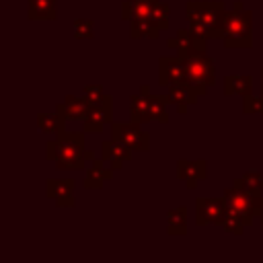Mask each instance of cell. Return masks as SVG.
Segmentation results:
<instances>
[{
    "label": "cell",
    "mask_w": 263,
    "mask_h": 263,
    "mask_svg": "<svg viewBox=\"0 0 263 263\" xmlns=\"http://www.w3.org/2000/svg\"><path fill=\"white\" fill-rule=\"evenodd\" d=\"M82 132H62L45 144V158L55 164L58 171H82L95 158L92 150L84 148Z\"/></svg>",
    "instance_id": "1"
},
{
    "label": "cell",
    "mask_w": 263,
    "mask_h": 263,
    "mask_svg": "<svg viewBox=\"0 0 263 263\" xmlns=\"http://www.w3.org/2000/svg\"><path fill=\"white\" fill-rule=\"evenodd\" d=\"M185 18L201 39H222L226 4L224 0H189L185 2Z\"/></svg>",
    "instance_id": "2"
},
{
    "label": "cell",
    "mask_w": 263,
    "mask_h": 263,
    "mask_svg": "<svg viewBox=\"0 0 263 263\" xmlns=\"http://www.w3.org/2000/svg\"><path fill=\"white\" fill-rule=\"evenodd\" d=\"M222 43L226 49H251L253 47V10L245 8L242 0H234L232 8L226 10Z\"/></svg>",
    "instance_id": "3"
},
{
    "label": "cell",
    "mask_w": 263,
    "mask_h": 263,
    "mask_svg": "<svg viewBox=\"0 0 263 263\" xmlns=\"http://www.w3.org/2000/svg\"><path fill=\"white\" fill-rule=\"evenodd\" d=\"M224 199H226L228 210H232L245 218L255 220L257 216L261 218V214H263V191L249 189L247 185H242L240 177L234 179L232 185L224 189Z\"/></svg>",
    "instance_id": "4"
},
{
    "label": "cell",
    "mask_w": 263,
    "mask_h": 263,
    "mask_svg": "<svg viewBox=\"0 0 263 263\" xmlns=\"http://www.w3.org/2000/svg\"><path fill=\"white\" fill-rule=\"evenodd\" d=\"M187 64V84L197 92V97H205L210 86L216 84V64L208 55V51H197L185 58Z\"/></svg>",
    "instance_id": "5"
},
{
    "label": "cell",
    "mask_w": 263,
    "mask_h": 263,
    "mask_svg": "<svg viewBox=\"0 0 263 263\" xmlns=\"http://www.w3.org/2000/svg\"><path fill=\"white\" fill-rule=\"evenodd\" d=\"M111 138L125 144L132 150L148 152L150 150V134L142 129V123L136 121H111Z\"/></svg>",
    "instance_id": "6"
},
{
    "label": "cell",
    "mask_w": 263,
    "mask_h": 263,
    "mask_svg": "<svg viewBox=\"0 0 263 263\" xmlns=\"http://www.w3.org/2000/svg\"><path fill=\"white\" fill-rule=\"evenodd\" d=\"M228 212L226 199L222 197H197L195 199V224L197 226H210V224H222L224 216Z\"/></svg>",
    "instance_id": "7"
},
{
    "label": "cell",
    "mask_w": 263,
    "mask_h": 263,
    "mask_svg": "<svg viewBox=\"0 0 263 263\" xmlns=\"http://www.w3.org/2000/svg\"><path fill=\"white\" fill-rule=\"evenodd\" d=\"M187 82V64L181 55H160L158 58V84L162 88Z\"/></svg>",
    "instance_id": "8"
},
{
    "label": "cell",
    "mask_w": 263,
    "mask_h": 263,
    "mask_svg": "<svg viewBox=\"0 0 263 263\" xmlns=\"http://www.w3.org/2000/svg\"><path fill=\"white\" fill-rule=\"evenodd\" d=\"M113 121V97L105 95V99L99 105H90L86 117L82 119V129L86 134H101L105 125H111Z\"/></svg>",
    "instance_id": "9"
},
{
    "label": "cell",
    "mask_w": 263,
    "mask_h": 263,
    "mask_svg": "<svg viewBox=\"0 0 263 263\" xmlns=\"http://www.w3.org/2000/svg\"><path fill=\"white\" fill-rule=\"evenodd\" d=\"M166 45L171 49H175L177 55H181L183 60L189 58L191 53H197V51H208V39H201L197 33L191 31V27L187 29H177L175 37H171L166 41Z\"/></svg>",
    "instance_id": "10"
},
{
    "label": "cell",
    "mask_w": 263,
    "mask_h": 263,
    "mask_svg": "<svg viewBox=\"0 0 263 263\" xmlns=\"http://www.w3.org/2000/svg\"><path fill=\"white\" fill-rule=\"evenodd\" d=\"M177 177L185 183L187 189H195L199 181L208 177V160L205 158H179L177 160Z\"/></svg>",
    "instance_id": "11"
},
{
    "label": "cell",
    "mask_w": 263,
    "mask_h": 263,
    "mask_svg": "<svg viewBox=\"0 0 263 263\" xmlns=\"http://www.w3.org/2000/svg\"><path fill=\"white\" fill-rule=\"evenodd\" d=\"M74 189H76L74 179H47L45 181V195L51 197L58 208H74L76 205Z\"/></svg>",
    "instance_id": "12"
},
{
    "label": "cell",
    "mask_w": 263,
    "mask_h": 263,
    "mask_svg": "<svg viewBox=\"0 0 263 263\" xmlns=\"http://www.w3.org/2000/svg\"><path fill=\"white\" fill-rule=\"evenodd\" d=\"M101 158L113 168V171H121L123 164L132 158V148H127L125 144L109 138L101 142Z\"/></svg>",
    "instance_id": "13"
},
{
    "label": "cell",
    "mask_w": 263,
    "mask_h": 263,
    "mask_svg": "<svg viewBox=\"0 0 263 263\" xmlns=\"http://www.w3.org/2000/svg\"><path fill=\"white\" fill-rule=\"evenodd\" d=\"M115 175V171L99 156H95L90 160V164L86 166V175H84V181H82V187L84 189H101L105 185V181H109L111 177Z\"/></svg>",
    "instance_id": "14"
},
{
    "label": "cell",
    "mask_w": 263,
    "mask_h": 263,
    "mask_svg": "<svg viewBox=\"0 0 263 263\" xmlns=\"http://www.w3.org/2000/svg\"><path fill=\"white\" fill-rule=\"evenodd\" d=\"M88 109H90V105H88V101L82 97H76V95H66L64 97V101L62 103H58L55 105V111L68 121H82L84 117H86V113H88Z\"/></svg>",
    "instance_id": "15"
},
{
    "label": "cell",
    "mask_w": 263,
    "mask_h": 263,
    "mask_svg": "<svg viewBox=\"0 0 263 263\" xmlns=\"http://www.w3.org/2000/svg\"><path fill=\"white\" fill-rule=\"evenodd\" d=\"M166 95H168V101H171V105H175V109H177V113H181V115H185L187 113V109L191 107V105H195L197 103V92L187 84V82H183V84H175V86H168L166 88Z\"/></svg>",
    "instance_id": "16"
},
{
    "label": "cell",
    "mask_w": 263,
    "mask_h": 263,
    "mask_svg": "<svg viewBox=\"0 0 263 263\" xmlns=\"http://www.w3.org/2000/svg\"><path fill=\"white\" fill-rule=\"evenodd\" d=\"M27 18L29 21H55L58 0H27Z\"/></svg>",
    "instance_id": "17"
},
{
    "label": "cell",
    "mask_w": 263,
    "mask_h": 263,
    "mask_svg": "<svg viewBox=\"0 0 263 263\" xmlns=\"http://www.w3.org/2000/svg\"><path fill=\"white\" fill-rule=\"evenodd\" d=\"M160 0H123L121 2V18L123 21H134V18H142L148 16L150 10L158 4Z\"/></svg>",
    "instance_id": "18"
},
{
    "label": "cell",
    "mask_w": 263,
    "mask_h": 263,
    "mask_svg": "<svg viewBox=\"0 0 263 263\" xmlns=\"http://www.w3.org/2000/svg\"><path fill=\"white\" fill-rule=\"evenodd\" d=\"M253 92V78L249 74H228L224 76V95H251Z\"/></svg>",
    "instance_id": "19"
},
{
    "label": "cell",
    "mask_w": 263,
    "mask_h": 263,
    "mask_svg": "<svg viewBox=\"0 0 263 263\" xmlns=\"http://www.w3.org/2000/svg\"><path fill=\"white\" fill-rule=\"evenodd\" d=\"M129 119L136 121V123H148L152 121V115H150V105H148V95L144 92H136L129 97Z\"/></svg>",
    "instance_id": "20"
},
{
    "label": "cell",
    "mask_w": 263,
    "mask_h": 263,
    "mask_svg": "<svg viewBox=\"0 0 263 263\" xmlns=\"http://www.w3.org/2000/svg\"><path fill=\"white\" fill-rule=\"evenodd\" d=\"M166 234L168 236L187 234V208L185 205H177L166 212Z\"/></svg>",
    "instance_id": "21"
},
{
    "label": "cell",
    "mask_w": 263,
    "mask_h": 263,
    "mask_svg": "<svg viewBox=\"0 0 263 263\" xmlns=\"http://www.w3.org/2000/svg\"><path fill=\"white\" fill-rule=\"evenodd\" d=\"M39 132L43 134H53V136H60L62 132H66V119L53 111V113H37V119H35Z\"/></svg>",
    "instance_id": "22"
},
{
    "label": "cell",
    "mask_w": 263,
    "mask_h": 263,
    "mask_svg": "<svg viewBox=\"0 0 263 263\" xmlns=\"http://www.w3.org/2000/svg\"><path fill=\"white\" fill-rule=\"evenodd\" d=\"M160 33H162V31H158V29L148 21V16L129 21V37H132V39H158Z\"/></svg>",
    "instance_id": "23"
},
{
    "label": "cell",
    "mask_w": 263,
    "mask_h": 263,
    "mask_svg": "<svg viewBox=\"0 0 263 263\" xmlns=\"http://www.w3.org/2000/svg\"><path fill=\"white\" fill-rule=\"evenodd\" d=\"M251 224H253V220H251V218H245V216H240V214H236V212L228 210L220 226H222V230H224V232H228V234L242 236V234H245V230H247Z\"/></svg>",
    "instance_id": "24"
},
{
    "label": "cell",
    "mask_w": 263,
    "mask_h": 263,
    "mask_svg": "<svg viewBox=\"0 0 263 263\" xmlns=\"http://www.w3.org/2000/svg\"><path fill=\"white\" fill-rule=\"evenodd\" d=\"M148 105H150V115L152 121L158 123H168V113H166V105H171L168 95H148Z\"/></svg>",
    "instance_id": "25"
},
{
    "label": "cell",
    "mask_w": 263,
    "mask_h": 263,
    "mask_svg": "<svg viewBox=\"0 0 263 263\" xmlns=\"http://www.w3.org/2000/svg\"><path fill=\"white\" fill-rule=\"evenodd\" d=\"M168 16H171V6L166 4V2H158L152 10H150V14H148V21L158 29V31H166L168 29Z\"/></svg>",
    "instance_id": "26"
},
{
    "label": "cell",
    "mask_w": 263,
    "mask_h": 263,
    "mask_svg": "<svg viewBox=\"0 0 263 263\" xmlns=\"http://www.w3.org/2000/svg\"><path fill=\"white\" fill-rule=\"evenodd\" d=\"M76 39H92L95 37V21L92 18H76L72 23Z\"/></svg>",
    "instance_id": "27"
},
{
    "label": "cell",
    "mask_w": 263,
    "mask_h": 263,
    "mask_svg": "<svg viewBox=\"0 0 263 263\" xmlns=\"http://www.w3.org/2000/svg\"><path fill=\"white\" fill-rule=\"evenodd\" d=\"M242 113H245V115L263 113V90H261V95H259V97H255L253 92L242 97Z\"/></svg>",
    "instance_id": "28"
},
{
    "label": "cell",
    "mask_w": 263,
    "mask_h": 263,
    "mask_svg": "<svg viewBox=\"0 0 263 263\" xmlns=\"http://www.w3.org/2000/svg\"><path fill=\"white\" fill-rule=\"evenodd\" d=\"M105 88H103V84H86L84 88H82V97L88 101V105H99L103 99H105Z\"/></svg>",
    "instance_id": "29"
},
{
    "label": "cell",
    "mask_w": 263,
    "mask_h": 263,
    "mask_svg": "<svg viewBox=\"0 0 263 263\" xmlns=\"http://www.w3.org/2000/svg\"><path fill=\"white\" fill-rule=\"evenodd\" d=\"M240 181H242V185H247L249 189L263 191V175H261L259 171H255V168L245 171V173H242V177H240Z\"/></svg>",
    "instance_id": "30"
},
{
    "label": "cell",
    "mask_w": 263,
    "mask_h": 263,
    "mask_svg": "<svg viewBox=\"0 0 263 263\" xmlns=\"http://www.w3.org/2000/svg\"><path fill=\"white\" fill-rule=\"evenodd\" d=\"M261 90H263V68H261Z\"/></svg>",
    "instance_id": "31"
},
{
    "label": "cell",
    "mask_w": 263,
    "mask_h": 263,
    "mask_svg": "<svg viewBox=\"0 0 263 263\" xmlns=\"http://www.w3.org/2000/svg\"><path fill=\"white\" fill-rule=\"evenodd\" d=\"M261 230H263V214H261Z\"/></svg>",
    "instance_id": "32"
}]
</instances>
